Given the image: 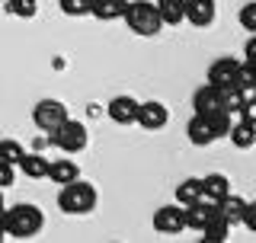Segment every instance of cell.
<instances>
[{
	"mask_svg": "<svg viewBox=\"0 0 256 243\" xmlns=\"http://www.w3.org/2000/svg\"><path fill=\"white\" fill-rule=\"evenodd\" d=\"M42 228H45L42 208L29 205V202H20V205L4 208V230H6V237L26 240V237H36Z\"/></svg>",
	"mask_w": 256,
	"mask_h": 243,
	"instance_id": "obj_1",
	"label": "cell"
},
{
	"mask_svg": "<svg viewBox=\"0 0 256 243\" xmlns=\"http://www.w3.org/2000/svg\"><path fill=\"white\" fill-rule=\"evenodd\" d=\"M58 208L64 214H90L96 208V189L93 182L86 180H74V182H64L58 192Z\"/></svg>",
	"mask_w": 256,
	"mask_h": 243,
	"instance_id": "obj_2",
	"label": "cell"
},
{
	"mask_svg": "<svg viewBox=\"0 0 256 243\" xmlns=\"http://www.w3.org/2000/svg\"><path fill=\"white\" fill-rule=\"evenodd\" d=\"M122 20L128 22V29H132L134 36H157V32L164 29L157 4H150V0H128Z\"/></svg>",
	"mask_w": 256,
	"mask_h": 243,
	"instance_id": "obj_3",
	"label": "cell"
},
{
	"mask_svg": "<svg viewBox=\"0 0 256 243\" xmlns=\"http://www.w3.org/2000/svg\"><path fill=\"white\" fill-rule=\"evenodd\" d=\"M52 144H54L61 154H68V157H74V154L86 150V144H90L86 125H84V122H77V118H64L61 125L52 132Z\"/></svg>",
	"mask_w": 256,
	"mask_h": 243,
	"instance_id": "obj_4",
	"label": "cell"
},
{
	"mask_svg": "<svg viewBox=\"0 0 256 243\" xmlns=\"http://www.w3.org/2000/svg\"><path fill=\"white\" fill-rule=\"evenodd\" d=\"M64 118H70V116H68V106H64L61 100H38L36 106H32V122H36V128L45 132V134H52Z\"/></svg>",
	"mask_w": 256,
	"mask_h": 243,
	"instance_id": "obj_5",
	"label": "cell"
},
{
	"mask_svg": "<svg viewBox=\"0 0 256 243\" xmlns=\"http://www.w3.org/2000/svg\"><path fill=\"white\" fill-rule=\"evenodd\" d=\"M166 122H170V109H166L164 102H157V100L138 102V118H134V125H141L144 132H160V128H166Z\"/></svg>",
	"mask_w": 256,
	"mask_h": 243,
	"instance_id": "obj_6",
	"label": "cell"
},
{
	"mask_svg": "<svg viewBox=\"0 0 256 243\" xmlns=\"http://www.w3.org/2000/svg\"><path fill=\"white\" fill-rule=\"evenodd\" d=\"M192 109L196 116H214V112H224V90L212 84H202L196 93H192Z\"/></svg>",
	"mask_w": 256,
	"mask_h": 243,
	"instance_id": "obj_7",
	"label": "cell"
},
{
	"mask_svg": "<svg viewBox=\"0 0 256 243\" xmlns=\"http://www.w3.org/2000/svg\"><path fill=\"white\" fill-rule=\"evenodd\" d=\"M154 230L160 234H180L186 230V214H182V205L176 202V205H164L154 212Z\"/></svg>",
	"mask_w": 256,
	"mask_h": 243,
	"instance_id": "obj_8",
	"label": "cell"
},
{
	"mask_svg": "<svg viewBox=\"0 0 256 243\" xmlns=\"http://www.w3.org/2000/svg\"><path fill=\"white\" fill-rule=\"evenodd\" d=\"M182 214H186V228L189 230H202L208 221H212L214 214H218V202H212V198H198V202H192V205L182 208Z\"/></svg>",
	"mask_w": 256,
	"mask_h": 243,
	"instance_id": "obj_9",
	"label": "cell"
},
{
	"mask_svg": "<svg viewBox=\"0 0 256 243\" xmlns=\"http://www.w3.org/2000/svg\"><path fill=\"white\" fill-rule=\"evenodd\" d=\"M218 16V0H186V22L196 29H208Z\"/></svg>",
	"mask_w": 256,
	"mask_h": 243,
	"instance_id": "obj_10",
	"label": "cell"
},
{
	"mask_svg": "<svg viewBox=\"0 0 256 243\" xmlns=\"http://www.w3.org/2000/svg\"><path fill=\"white\" fill-rule=\"evenodd\" d=\"M106 116L116 125H134V118H138V100L134 96H116V100H109Z\"/></svg>",
	"mask_w": 256,
	"mask_h": 243,
	"instance_id": "obj_11",
	"label": "cell"
},
{
	"mask_svg": "<svg viewBox=\"0 0 256 243\" xmlns=\"http://www.w3.org/2000/svg\"><path fill=\"white\" fill-rule=\"evenodd\" d=\"M237 64H240V61H234V58H218V61H212V64H208V74H205V84L218 86V90L230 86V84H234V74H237Z\"/></svg>",
	"mask_w": 256,
	"mask_h": 243,
	"instance_id": "obj_12",
	"label": "cell"
},
{
	"mask_svg": "<svg viewBox=\"0 0 256 243\" xmlns=\"http://www.w3.org/2000/svg\"><path fill=\"white\" fill-rule=\"evenodd\" d=\"M186 138L196 144V148H208V144L218 141L214 132H212V122H208V116H192L189 125H186Z\"/></svg>",
	"mask_w": 256,
	"mask_h": 243,
	"instance_id": "obj_13",
	"label": "cell"
},
{
	"mask_svg": "<svg viewBox=\"0 0 256 243\" xmlns=\"http://www.w3.org/2000/svg\"><path fill=\"white\" fill-rule=\"evenodd\" d=\"M48 180H52L54 186H64V182H74L80 180V166L77 160H48Z\"/></svg>",
	"mask_w": 256,
	"mask_h": 243,
	"instance_id": "obj_14",
	"label": "cell"
},
{
	"mask_svg": "<svg viewBox=\"0 0 256 243\" xmlns=\"http://www.w3.org/2000/svg\"><path fill=\"white\" fill-rule=\"evenodd\" d=\"M228 138H230V144H234V148H240V150H250L253 144H256V125H253V122L237 118L234 125H230Z\"/></svg>",
	"mask_w": 256,
	"mask_h": 243,
	"instance_id": "obj_15",
	"label": "cell"
},
{
	"mask_svg": "<svg viewBox=\"0 0 256 243\" xmlns=\"http://www.w3.org/2000/svg\"><path fill=\"white\" fill-rule=\"evenodd\" d=\"M157 13L164 26H180L186 22V0H157Z\"/></svg>",
	"mask_w": 256,
	"mask_h": 243,
	"instance_id": "obj_16",
	"label": "cell"
},
{
	"mask_svg": "<svg viewBox=\"0 0 256 243\" xmlns=\"http://www.w3.org/2000/svg\"><path fill=\"white\" fill-rule=\"evenodd\" d=\"M125 6H128V0H93L90 16H96L100 22H112L125 16Z\"/></svg>",
	"mask_w": 256,
	"mask_h": 243,
	"instance_id": "obj_17",
	"label": "cell"
},
{
	"mask_svg": "<svg viewBox=\"0 0 256 243\" xmlns=\"http://www.w3.org/2000/svg\"><path fill=\"white\" fill-rule=\"evenodd\" d=\"M198 234H202V243H224V240L230 237V221L218 212V214H214Z\"/></svg>",
	"mask_w": 256,
	"mask_h": 243,
	"instance_id": "obj_18",
	"label": "cell"
},
{
	"mask_svg": "<svg viewBox=\"0 0 256 243\" xmlns=\"http://www.w3.org/2000/svg\"><path fill=\"white\" fill-rule=\"evenodd\" d=\"M22 170V176H29V180H48V157L42 154H22V160L16 164Z\"/></svg>",
	"mask_w": 256,
	"mask_h": 243,
	"instance_id": "obj_19",
	"label": "cell"
},
{
	"mask_svg": "<svg viewBox=\"0 0 256 243\" xmlns=\"http://www.w3.org/2000/svg\"><path fill=\"white\" fill-rule=\"evenodd\" d=\"M205 192H202V176H186V180H180L176 186V202H180L182 208L192 205V202H198Z\"/></svg>",
	"mask_w": 256,
	"mask_h": 243,
	"instance_id": "obj_20",
	"label": "cell"
},
{
	"mask_svg": "<svg viewBox=\"0 0 256 243\" xmlns=\"http://www.w3.org/2000/svg\"><path fill=\"white\" fill-rule=\"evenodd\" d=\"M244 208H246V198L234 196V192H228V196L218 202V212L230 221V228H237V224L244 221Z\"/></svg>",
	"mask_w": 256,
	"mask_h": 243,
	"instance_id": "obj_21",
	"label": "cell"
},
{
	"mask_svg": "<svg viewBox=\"0 0 256 243\" xmlns=\"http://www.w3.org/2000/svg\"><path fill=\"white\" fill-rule=\"evenodd\" d=\"M202 192H205V198L221 202V198L230 192V180H228L224 173H208L205 180H202Z\"/></svg>",
	"mask_w": 256,
	"mask_h": 243,
	"instance_id": "obj_22",
	"label": "cell"
},
{
	"mask_svg": "<svg viewBox=\"0 0 256 243\" xmlns=\"http://www.w3.org/2000/svg\"><path fill=\"white\" fill-rule=\"evenodd\" d=\"M230 86H240V90L253 93V86H256V64L253 61H240L237 64V74H234V84H230Z\"/></svg>",
	"mask_w": 256,
	"mask_h": 243,
	"instance_id": "obj_23",
	"label": "cell"
},
{
	"mask_svg": "<svg viewBox=\"0 0 256 243\" xmlns=\"http://www.w3.org/2000/svg\"><path fill=\"white\" fill-rule=\"evenodd\" d=\"M22 154H26V148H22L16 138H4V141H0V160H6V164L16 166L22 160Z\"/></svg>",
	"mask_w": 256,
	"mask_h": 243,
	"instance_id": "obj_24",
	"label": "cell"
},
{
	"mask_svg": "<svg viewBox=\"0 0 256 243\" xmlns=\"http://www.w3.org/2000/svg\"><path fill=\"white\" fill-rule=\"evenodd\" d=\"M6 13L20 16V20H32L38 13V0H6Z\"/></svg>",
	"mask_w": 256,
	"mask_h": 243,
	"instance_id": "obj_25",
	"label": "cell"
},
{
	"mask_svg": "<svg viewBox=\"0 0 256 243\" xmlns=\"http://www.w3.org/2000/svg\"><path fill=\"white\" fill-rule=\"evenodd\" d=\"M58 6L64 16H90L93 0H58Z\"/></svg>",
	"mask_w": 256,
	"mask_h": 243,
	"instance_id": "obj_26",
	"label": "cell"
},
{
	"mask_svg": "<svg viewBox=\"0 0 256 243\" xmlns=\"http://www.w3.org/2000/svg\"><path fill=\"white\" fill-rule=\"evenodd\" d=\"M208 122H212V132H214V138H228V132H230V112L224 109V112H214V116H208Z\"/></svg>",
	"mask_w": 256,
	"mask_h": 243,
	"instance_id": "obj_27",
	"label": "cell"
},
{
	"mask_svg": "<svg viewBox=\"0 0 256 243\" xmlns=\"http://www.w3.org/2000/svg\"><path fill=\"white\" fill-rule=\"evenodd\" d=\"M240 26H244L246 32H256V0H250V4H244L240 6Z\"/></svg>",
	"mask_w": 256,
	"mask_h": 243,
	"instance_id": "obj_28",
	"label": "cell"
},
{
	"mask_svg": "<svg viewBox=\"0 0 256 243\" xmlns=\"http://www.w3.org/2000/svg\"><path fill=\"white\" fill-rule=\"evenodd\" d=\"M237 118H244V122H253L256 125V93H250L244 100V106L237 109Z\"/></svg>",
	"mask_w": 256,
	"mask_h": 243,
	"instance_id": "obj_29",
	"label": "cell"
},
{
	"mask_svg": "<svg viewBox=\"0 0 256 243\" xmlns=\"http://www.w3.org/2000/svg\"><path fill=\"white\" fill-rule=\"evenodd\" d=\"M13 180H16V166L6 164V160H0V189L13 186Z\"/></svg>",
	"mask_w": 256,
	"mask_h": 243,
	"instance_id": "obj_30",
	"label": "cell"
},
{
	"mask_svg": "<svg viewBox=\"0 0 256 243\" xmlns=\"http://www.w3.org/2000/svg\"><path fill=\"white\" fill-rule=\"evenodd\" d=\"M240 224H244L246 230H253V234H256V202H246V208H244V221H240Z\"/></svg>",
	"mask_w": 256,
	"mask_h": 243,
	"instance_id": "obj_31",
	"label": "cell"
},
{
	"mask_svg": "<svg viewBox=\"0 0 256 243\" xmlns=\"http://www.w3.org/2000/svg\"><path fill=\"white\" fill-rule=\"evenodd\" d=\"M244 61L256 64V32H250V38H246V45H244Z\"/></svg>",
	"mask_w": 256,
	"mask_h": 243,
	"instance_id": "obj_32",
	"label": "cell"
},
{
	"mask_svg": "<svg viewBox=\"0 0 256 243\" xmlns=\"http://www.w3.org/2000/svg\"><path fill=\"white\" fill-rule=\"evenodd\" d=\"M4 208H6V202H4V189H0V218H4Z\"/></svg>",
	"mask_w": 256,
	"mask_h": 243,
	"instance_id": "obj_33",
	"label": "cell"
},
{
	"mask_svg": "<svg viewBox=\"0 0 256 243\" xmlns=\"http://www.w3.org/2000/svg\"><path fill=\"white\" fill-rule=\"evenodd\" d=\"M6 240V230H4V218H0V243Z\"/></svg>",
	"mask_w": 256,
	"mask_h": 243,
	"instance_id": "obj_34",
	"label": "cell"
},
{
	"mask_svg": "<svg viewBox=\"0 0 256 243\" xmlns=\"http://www.w3.org/2000/svg\"><path fill=\"white\" fill-rule=\"evenodd\" d=\"M253 93H256V86H253Z\"/></svg>",
	"mask_w": 256,
	"mask_h": 243,
	"instance_id": "obj_35",
	"label": "cell"
}]
</instances>
